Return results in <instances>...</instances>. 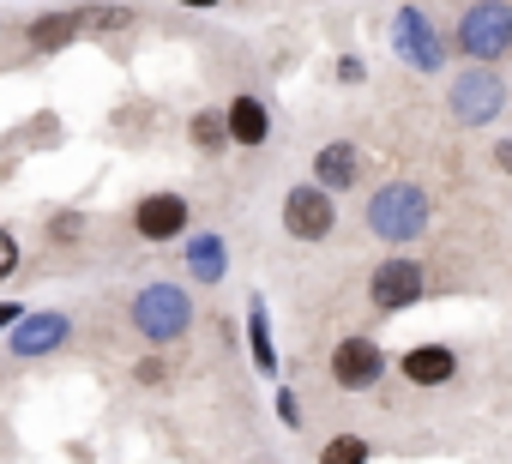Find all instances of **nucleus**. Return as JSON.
<instances>
[{"instance_id": "obj_1", "label": "nucleus", "mask_w": 512, "mask_h": 464, "mask_svg": "<svg viewBox=\"0 0 512 464\" xmlns=\"http://www.w3.org/2000/svg\"><path fill=\"white\" fill-rule=\"evenodd\" d=\"M428 223H434V199L422 181H386L374 187L368 199V236L386 242V248H410L428 236Z\"/></svg>"}, {"instance_id": "obj_2", "label": "nucleus", "mask_w": 512, "mask_h": 464, "mask_svg": "<svg viewBox=\"0 0 512 464\" xmlns=\"http://www.w3.org/2000/svg\"><path fill=\"white\" fill-rule=\"evenodd\" d=\"M127 320H133V332H139L151 350H169V344H181V338L193 332L199 308H193V290H187V284H175V278H151V284L133 296Z\"/></svg>"}, {"instance_id": "obj_3", "label": "nucleus", "mask_w": 512, "mask_h": 464, "mask_svg": "<svg viewBox=\"0 0 512 464\" xmlns=\"http://www.w3.org/2000/svg\"><path fill=\"white\" fill-rule=\"evenodd\" d=\"M452 49L470 67L506 61V49H512V7H506V0H470L464 19H458V31H452Z\"/></svg>"}, {"instance_id": "obj_4", "label": "nucleus", "mask_w": 512, "mask_h": 464, "mask_svg": "<svg viewBox=\"0 0 512 464\" xmlns=\"http://www.w3.org/2000/svg\"><path fill=\"white\" fill-rule=\"evenodd\" d=\"M506 109V79L494 67H464L446 79V115L458 127H488Z\"/></svg>"}, {"instance_id": "obj_5", "label": "nucleus", "mask_w": 512, "mask_h": 464, "mask_svg": "<svg viewBox=\"0 0 512 464\" xmlns=\"http://www.w3.org/2000/svg\"><path fill=\"white\" fill-rule=\"evenodd\" d=\"M332 229H338V205H332V193H320L314 181H296V187L284 193V236L302 242V248H320Z\"/></svg>"}, {"instance_id": "obj_6", "label": "nucleus", "mask_w": 512, "mask_h": 464, "mask_svg": "<svg viewBox=\"0 0 512 464\" xmlns=\"http://www.w3.org/2000/svg\"><path fill=\"white\" fill-rule=\"evenodd\" d=\"M392 55L404 67H416V73H440L446 67V43H440L434 19L422 7H398L392 13Z\"/></svg>"}, {"instance_id": "obj_7", "label": "nucleus", "mask_w": 512, "mask_h": 464, "mask_svg": "<svg viewBox=\"0 0 512 464\" xmlns=\"http://www.w3.org/2000/svg\"><path fill=\"white\" fill-rule=\"evenodd\" d=\"M187 223H193V211H187V193H175V187H157V193H145V199L133 205V236L151 242V248L181 242Z\"/></svg>"}, {"instance_id": "obj_8", "label": "nucleus", "mask_w": 512, "mask_h": 464, "mask_svg": "<svg viewBox=\"0 0 512 464\" xmlns=\"http://www.w3.org/2000/svg\"><path fill=\"white\" fill-rule=\"evenodd\" d=\"M332 380H338L344 392H374V386L386 380V350H380L374 338H362V332L338 338V350H332Z\"/></svg>"}, {"instance_id": "obj_9", "label": "nucleus", "mask_w": 512, "mask_h": 464, "mask_svg": "<svg viewBox=\"0 0 512 464\" xmlns=\"http://www.w3.org/2000/svg\"><path fill=\"white\" fill-rule=\"evenodd\" d=\"M422 284H428L422 266L398 254V260H380V266H374V278H368V302H374L380 314H404V308L422 302Z\"/></svg>"}, {"instance_id": "obj_10", "label": "nucleus", "mask_w": 512, "mask_h": 464, "mask_svg": "<svg viewBox=\"0 0 512 464\" xmlns=\"http://www.w3.org/2000/svg\"><path fill=\"white\" fill-rule=\"evenodd\" d=\"M67 338H73V320H67V314H55V308H43V314H19V320H13L7 350H13L19 362H37V356L67 350Z\"/></svg>"}, {"instance_id": "obj_11", "label": "nucleus", "mask_w": 512, "mask_h": 464, "mask_svg": "<svg viewBox=\"0 0 512 464\" xmlns=\"http://www.w3.org/2000/svg\"><path fill=\"white\" fill-rule=\"evenodd\" d=\"M362 175H368V157H362V145H350V139H332V145H320L314 151V187L320 193H350V187H362Z\"/></svg>"}, {"instance_id": "obj_12", "label": "nucleus", "mask_w": 512, "mask_h": 464, "mask_svg": "<svg viewBox=\"0 0 512 464\" xmlns=\"http://www.w3.org/2000/svg\"><path fill=\"white\" fill-rule=\"evenodd\" d=\"M223 139L241 145V151H253V145L272 139V115H266V103L253 97V91H235V97H229V109H223Z\"/></svg>"}, {"instance_id": "obj_13", "label": "nucleus", "mask_w": 512, "mask_h": 464, "mask_svg": "<svg viewBox=\"0 0 512 464\" xmlns=\"http://www.w3.org/2000/svg\"><path fill=\"white\" fill-rule=\"evenodd\" d=\"M398 374H404L410 386H422V392H434V386H446V380H458V350H452V344H416V350H404V362H398Z\"/></svg>"}, {"instance_id": "obj_14", "label": "nucleus", "mask_w": 512, "mask_h": 464, "mask_svg": "<svg viewBox=\"0 0 512 464\" xmlns=\"http://www.w3.org/2000/svg\"><path fill=\"white\" fill-rule=\"evenodd\" d=\"M181 242H187V272H193V284H223V272H229V248H223V236L199 229V236H181Z\"/></svg>"}, {"instance_id": "obj_15", "label": "nucleus", "mask_w": 512, "mask_h": 464, "mask_svg": "<svg viewBox=\"0 0 512 464\" xmlns=\"http://www.w3.org/2000/svg\"><path fill=\"white\" fill-rule=\"evenodd\" d=\"M79 13H43V19H31V31H25V43L37 49V55H55V49H67V43H79Z\"/></svg>"}, {"instance_id": "obj_16", "label": "nucleus", "mask_w": 512, "mask_h": 464, "mask_svg": "<svg viewBox=\"0 0 512 464\" xmlns=\"http://www.w3.org/2000/svg\"><path fill=\"white\" fill-rule=\"evenodd\" d=\"M247 338H253V362H260V374H278V350H272L266 302H253V308H247Z\"/></svg>"}, {"instance_id": "obj_17", "label": "nucleus", "mask_w": 512, "mask_h": 464, "mask_svg": "<svg viewBox=\"0 0 512 464\" xmlns=\"http://www.w3.org/2000/svg\"><path fill=\"white\" fill-rule=\"evenodd\" d=\"M187 139H193V151H205V157L223 151V145H229V139H223V109H199V115L187 121Z\"/></svg>"}, {"instance_id": "obj_18", "label": "nucleus", "mask_w": 512, "mask_h": 464, "mask_svg": "<svg viewBox=\"0 0 512 464\" xmlns=\"http://www.w3.org/2000/svg\"><path fill=\"white\" fill-rule=\"evenodd\" d=\"M320 464H368V440L362 434H332L320 446Z\"/></svg>"}, {"instance_id": "obj_19", "label": "nucleus", "mask_w": 512, "mask_h": 464, "mask_svg": "<svg viewBox=\"0 0 512 464\" xmlns=\"http://www.w3.org/2000/svg\"><path fill=\"white\" fill-rule=\"evenodd\" d=\"M79 25H91V31H133L139 13L133 7H91V13H79Z\"/></svg>"}, {"instance_id": "obj_20", "label": "nucleus", "mask_w": 512, "mask_h": 464, "mask_svg": "<svg viewBox=\"0 0 512 464\" xmlns=\"http://www.w3.org/2000/svg\"><path fill=\"white\" fill-rule=\"evenodd\" d=\"M79 236H85V217H79V211H55V217H49V242L73 248Z\"/></svg>"}, {"instance_id": "obj_21", "label": "nucleus", "mask_w": 512, "mask_h": 464, "mask_svg": "<svg viewBox=\"0 0 512 464\" xmlns=\"http://www.w3.org/2000/svg\"><path fill=\"white\" fill-rule=\"evenodd\" d=\"M133 380H139L145 392H157V386H169V362H163V356H145V362L133 368Z\"/></svg>"}, {"instance_id": "obj_22", "label": "nucleus", "mask_w": 512, "mask_h": 464, "mask_svg": "<svg viewBox=\"0 0 512 464\" xmlns=\"http://www.w3.org/2000/svg\"><path fill=\"white\" fill-rule=\"evenodd\" d=\"M13 272H19V236L0 229V278H13Z\"/></svg>"}, {"instance_id": "obj_23", "label": "nucleus", "mask_w": 512, "mask_h": 464, "mask_svg": "<svg viewBox=\"0 0 512 464\" xmlns=\"http://www.w3.org/2000/svg\"><path fill=\"white\" fill-rule=\"evenodd\" d=\"M19 314H25V308H19V302H0V332H7V326H13V320H19Z\"/></svg>"}, {"instance_id": "obj_24", "label": "nucleus", "mask_w": 512, "mask_h": 464, "mask_svg": "<svg viewBox=\"0 0 512 464\" xmlns=\"http://www.w3.org/2000/svg\"><path fill=\"white\" fill-rule=\"evenodd\" d=\"M175 7H193V13H205V7H217V0H175Z\"/></svg>"}]
</instances>
